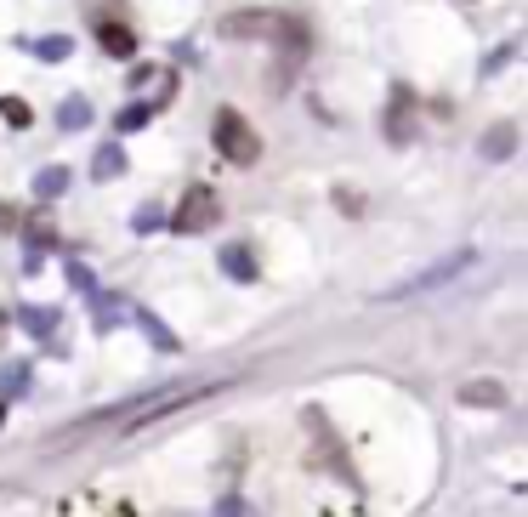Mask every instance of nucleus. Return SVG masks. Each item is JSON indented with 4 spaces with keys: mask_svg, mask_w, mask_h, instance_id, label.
Returning a JSON list of instances; mask_svg holds the SVG:
<instances>
[{
    "mask_svg": "<svg viewBox=\"0 0 528 517\" xmlns=\"http://www.w3.org/2000/svg\"><path fill=\"white\" fill-rule=\"evenodd\" d=\"M222 35L228 40H279L284 52L307 46V29L290 18H273V12H233V18H222Z\"/></svg>",
    "mask_w": 528,
    "mask_h": 517,
    "instance_id": "1",
    "label": "nucleus"
},
{
    "mask_svg": "<svg viewBox=\"0 0 528 517\" xmlns=\"http://www.w3.org/2000/svg\"><path fill=\"white\" fill-rule=\"evenodd\" d=\"M216 148H222V160H228V165H256V160H262V137H256L233 108L216 114Z\"/></svg>",
    "mask_w": 528,
    "mask_h": 517,
    "instance_id": "2",
    "label": "nucleus"
},
{
    "mask_svg": "<svg viewBox=\"0 0 528 517\" xmlns=\"http://www.w3.org/2000/svg\"><path fill=\"white\" fill-rule=\"evenodd\" d=\"M211 222H216V194L205 188V182H194V188L182 194V205H176L171 228H176V233H205Z\"/></svg>",
    "mask_w": 528,
    "mask_h": 517,
    "instance_id": "3",
    "label": "nucleus"
},
{
    "mask_svg": "<svg viewBox=\"0 0 528 517\" xmlns=\"http://www.w3.org/2000/svg\"><path fill=\"white\" fill-rule=\"evenodd\" d=\"M460 404H472V410H500V404H506V387H500V381H466V387H460Z\"/></svg>",
    "mask_w": 528,
    "mask_h": 517,
    "instance_id": "4",
    "label": "nucleus"
},
{
    "mask_svg": "<svg viewBox=\"0 0 528 517\" xmlns=\"http://www.w3.org/2000/svg\"><path fill=\"white\" fill-rule=\"evenodd\" d=\"M409 114H415V103H409V91H392V108H387V131H392V137H398V143H404L409 131H415V120H409Z\"/></svg>",
    "mask_w": 528,
    "mask_h": 517,
    "instance_id": "5",
    "label": "nucleus"
},
{
    "mask_svg": "<svg viewBox=\"0 0 528 517\" xmlns=\"http://www.w3.org/2000/svg\"><path fill=\"white\" fill-rule=\"evenodd\" d=\"M97 40H103L108 57H131V52H137V35H131L125 23H103V29H97Z\"/></svg>",
    "mask_w": 528,
    "mask_h": 517,
    "instance_id": "6",
    "label": "nucleus"
},
{
    "mask_svg": "<svg viewBox=\"0 0 528 517\" xmlns=\"http://www.w3.org/2000/svg\"><path fill=\"white\" fill-rule=\"evenodd\" d=\"M511 148H517V125H511V120H500V125L489 131L483 154H489V160H511Z\"/></svg>",
    "mask_w": 528,
    "mask_h": 517,
    "instance_id": "7",
    "label": "nucleus"
},
{
    "mask_svg": "<svg viewBox=\"0 0 528 517\" xmlns=\"http://www.w3.org/2000/svg\"><path fill=\"white\" fill-rule=\"evenodd\" d=\"M0 114H6L12 125H29V108H23L18 97H6V103H0Z\"/></svg>",
    "mask_w": 528,
    "mask_h": 517,
    "instance_id": "8",
    "label": "nucleus"
},
{
    "mask_svg": "<svg viewBox=\"0 0 528 517\" xmlns=\"http://www.w3.org/2000/svg\"><path fill=\"white\" fill-rule=\"evenodd\" d=\"M0 324H6V313H0Z\"/></svg>",
    "mask_w": 528,
    "mask_h": 517,
    "instance_id": "9",
    "label": "nucleus"
}]
</instances>
